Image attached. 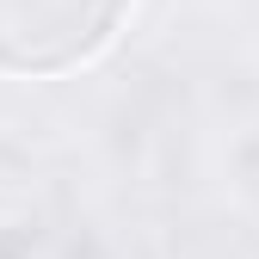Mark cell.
<instances>
[{
    "instance_id": "cell-1",
    "label": "cell",
    "mask_w": 259,
    "mask_h": 259,
    "mask_svg": "<svg viewBox=\"0 0 259 259\" xmlns=\"http://www.w3.org/2000/svg\"><path fill=\"white\" fill-rule=\"evenodd\" d=\"M130 0H0V68L62 74L111 44Z\"/></svg>"
}]
</instances>
